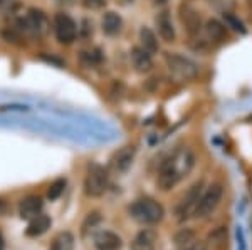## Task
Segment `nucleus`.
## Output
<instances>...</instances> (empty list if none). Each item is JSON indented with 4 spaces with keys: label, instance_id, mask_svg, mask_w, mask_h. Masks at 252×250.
Returning <instances> with one entry per match:
<instances>
[{
    "label": "nucleus",
    "instance_id": "23",
    "mask_svg": "<svg viewBox=\"0 0 252 250\" xmlns=\"http://www.w3.org/2000/svg\"><path fill=\"white\" fill-rule=\"evenodd\" d=\"M223 20H225L227 27H230V29H234L235 32H241V34H244L246 32V27H244V24L239 20V17H235L234 14H223Z\"/></svg>",
    "mask_w": 252,
    "mask_h": 250
},
{
    "label": "nucleus",
    "instance_id": "17",
    "mask_svg": "<svg viewBox=\"0 0 252 250\" xmlns=\"http://www.w3.org/2000/svg\"><path fill=\"white\" fill-rule=\"evenodd\" d=\"M197 242V233L192 228H182L175 233L173 237V244L178 250H190Z\"/></svg>",
    "mask_w": 252,
    "mask_h": 250
},
{
    "label": "nucleus",
    "instance_id": "13",
    "mask_svg": "<svg viewBox=\"0 0 252 250\" xmlns=\"http://www.w3.org/2000/svg\"><path fill=\"white\" fill-rule=\"evenodd\" d=\"M133 156H135V148L125 146L120 151H116L111 158V168L116 171H126L133 163Z\"/></svg>",
    "mask_w": 252,
    "mask_h": 250
},
{
    "label": "nucleus",
    "instance_id": "12",
    "mask_svg": "<svg viewBox=\"0 0 252 250\" xmlns=\"http://www.w3.org/2000/svg\"><path fill=\"white\" fill-rule=\"evenodd\" d=\"M121 239L120 235H116L115 232L103 230L96 233L94 237V247L97 250H120L121 249Z\"/></svg>",
    "mask_w": 252,
    "mask_h": 250
},
{
    "label": "nucleus",
    "instance_id": "3",
    "mask_svg": "<svg viewBox=\"0 0 252 250\" xmlns=\"http://www.w3.org/2000/svg\"><path fill=\"white\" fill-rule=\"evenodd\" d=\"M108 188V171L104 170L101 165H91L88 168L86 178H84V192L88 196L97 198V196L104 195Z\"/></svg>",
    "mask_w": 252,
    "mask_h": 250
},
{
    "label": "nucleus",
    "instance_id": "29",
    "mask_svg": "<svg viewBox=\"0 0 252 250\" xmlns=\"http://www.w3.org/2000/svg\"><path fill=\"white\" fill-rule=\"evenodd\" d=\"M123 2H131V0H123Z\"/></svg>",
    "mask_w": 252,
    "mask_h": 250
},
{
    "label": "nucleus",
    "instance_id": "16",
    "mask_svg": "<svg viewBox=\"0 0 252 250\" xmlns=\"http://www.w3.org/2000/svg\"><path fill=\"white\" fill-rule=\"evenodd\" d=\"M51 227V219L46 213H39L37 217H34L32 220H29V225L26 228V235L27 237H39L42 233H46Z\"/></svg>",
    "mask_w": 252,
    "mask_h": 250
},
{
    "label": "nucleus",
    "instance_id": "9",
    "mask_svg": "<svg viewBox=\"0 0 252 250\" xmlns=\"http://www.w3.org/2000/svg\"><path fill=\"white\" fill-rule=\"evenodd\" d=\"M42 198L37 195L26 196L19 205V215L24 220H32L34 217H37L39 213H42Z\"/></svg>",
    "mask_w": 252,
    "mask_h": 250
},
{
    "label": "nucleus",
    "instance_id": "8",
    "mask_svg": "<svg viewBox=\"0 0 252 250\" xmlns=\"http://www.w3.org/2000/svg\"><path fill=\"white\" fill-rule=\"evenodd\" d=\"M47 26H49V20L46 17L42 10L37 9H31L29 14H27V19L24 20V27L26 30H31L37 35H42L47 32Z\"/></svg>",
    "mask_w": 252,
    "mask_h": 250
},
{
    "label": "nucleus",
    "instance_id": "18",
    "mask_svg": "<svg viewBox=\"0 0 252 250\" xmlns=\"http://www.w3.org/2000/svg\"><path fill=\"white\" fill-rule=\"evenodd\" d=\"M101 26H103L104 34L108 35H116L121 32V27H123V20L115 12H106L104 14L103 20H101Z\"/></svg>",
    "mask_w": 252,
    "mask_h": 250
},
{
    "label": "nucleus",
    "instance_id": "15",
    "mask_svg": "<svg viewBox=\"0 0 252 250\" xmlns=\"http://www.w3.org/2000/svg\"><path fill=\"white\" fill-rule=\"evenodd\" d=\"M157 27L158 32H160L161 39L166 40V42H173L175 40V27L172 24V17H170V12H160L157 17Z\"/></svg>",
    "mask_w": 252,
    "mask_h": 250
},
{
    "label": "nucleus",
    "instance_id": "5",
    "mask_svg": "<svg viewBox=\"0 0 252 250\" xmlns=\"http://www.w3.org/2000/svg\"><path fill=\"white\" fill-rule=\"evenodd\" d=\"M165 60H166V64H168V69L172 71L178 79L189 81V79L197 78L198 66L189 57H184V56H180V54H166Z\"/></svg>",
    "mask_w": 252,
    "mask_h": 250
},
{
    "label": "nucleus",
    "instance_id": "24",
    "mask_svg": "<svg viewBox=\"0 0 252 250\" xmlns=\"http://www.w3.org/2000/svg\"><path fill=\"white\" fill-rule=\"evenodd\" d=\"M83 5L89 10H97L106 5V0H83Z\"/></svg>",
    "mask_w": 252,
    "mask_h": 250
},
{
    "label": "nucleus",
    "instance_id": "21",
    "mask_svg": "<svg viewBox=\"0 0 252 250\" xmlns=\"http://www.w3.org/2000/svg\"><path fill=\"white\" fill-rule=\"evenodd\" d=\"M140 39H141V46H143V49L148 52V54L158 52V40H157V35L152 32V29L143 27L140 32Z\"/></svg>",
    "mask_w": 252,
    "mask_h": 250
},
{
    "label": "nucleus",
    "instance_id": "20",
    "mask_svg": "<svg viewBox=\"0 0 252 250\" xmlns=\"http://www.w3.org/2000/svg\"><path fill=\"white\" fill-rule=\"evenodd\" d=\"M205 32L212 40H223L227 37V29L225 26L217 19H209L205 24Z\"/></svg>",
    "mask_w": 252,
    "mask_h": 250
},
{
    "label": "nucleus",
    "instance_id": "10",
    "mask_svg": "<svg viewBox=\"0 0 252 250\" xmlns=\"http://www.w3.org/2000/svg\"><path fill=\"white\" fill-rule=\"evenodd\" d=\"M180 20L185 26L187 32L190 34H198L202 29V17L193 7L190 5H182L180 9Z\"/></svg>",
    "mask_w": 252,
    "mask_h": 250
},
{
    "label": "nucleus",
    "instance_id": "2",
    "mask_svg": "<svg viewBox=\"0 0 252 250\" xmlns=\"http://www.w3.org/2000/svg\"><path fill=\"white\" fill-rule=\"evenodd\" d=\"M129 215L143 225H157L163 220L165 210L157 200L140 198L129 207Z\"/></svg>",
    "mask_w": 252,
    "mask_h": 250
},
{
    "label": "nucleus",
    "instance_id": "1",
    "mask_svg": "<svg viewBox=\"0 0 252 250\" xmlns=\"http://www.w3.org/2000/svg\"><path fill=\"white\" fill-rule=\"evenodd\" d=\"M193 167H195L193 153L189 148H180L161 167V171L158 175V187L163 192L172 190L175 185L180 183L193 170Z\"/></svg>",
    "mask_w": 252,
    "mask_h": 250
},
{
    "label": "nucleus",
    "instance_id": "4",
    "mask_svg": "<svg viewBox=\"0 0 252 250\" xmlns=\"http://www.w3.org/2000/svg\"><path fill=\"white\" fill-rule=\"evenodd\" d=\"M223 196V188L222 185L215 183L212 187H209V190L205 193H202L200 201L197 205V210H195V217L197 219H205V217L212 215L217 210V207L220 205Z\"/></svg>",
    "mask_w": 252,
    "mask_h": 250
},
{
    "label": "nucleus",
    "instance_id": "6",
    "mask_svg": "<svg viewBox=\"0 0 252 250\" xmlns=\"http://www.w3.org/2000/svg\"><path fill=\"white\" fill-rule=\"evenodd\" d=\"M52 27H54V34L61 44H72L76 40V35H78V27H76L74 20H72L69 15L66 14H56L54 22H52Z\"/></svg>",
    "mask_w": 252,
    "mask_h": 250
},
{
    "label": "nucleus",
    "instance_id": "11",
    "mask_svg": "<svg viewBox=\"0 0 252 250\" xmlns=\"http://www.w3.org/2000/svg\"><path fill=\"white\" fill-rule=\"evenodd\" d=\"M158 235L153 228H143L131 242V250H155Z\"/></svg>",
    "mask_w": 252,
    "mask_h": 250
},
{
    "label": "nucleus",
    "instance_id": "26",
    "mask_svg": "<svg viewBox=\"0 0 252 250\" xmlns=\"http://www.w3.org/2000/svg\"><path fill=\"white\" fill-rule=\"evenodd\" d=\"M76 0H59V3H64V5H72Z\"/></svg>",
    "mask_w": 252,
    "mask_h": 250
},
{
    "label": "nucleus",
    "instance_id": "28",
    "mask_svg": "<svg viewBox=\"0 0 252 250\" xmlns=\"http://www.w3.org/2000/svg\"><path fill=\"white\" fill-rule=\"evenodd\" d=\"M155 2H157V3H165L166 0H155Z\"/></svg>",
    "mask_w": 252,
    "mask_h": 250
},
{
    "label": "nucleus",
    "instance_id": "27",
    "mask_svg": "<svg viewBox=\"0 0 252 250\" xmlns=\"http://www.w3.org/2000/svg\"><path fill=\"white\" fill-rule=\"evenodd\" d=\"M3 247H5V244H3V237H2V233H0V250H3Z\"/></svg>",
    "mask_w": 252,
    "mask_h": 250
},
{
    "label": "nucleus",
    "instance_id": "19",
    "mask_svg": "<svg viewBox=\"0 0 252 250\" xmlns=\"http://www.w3.org/2000/svg\"><path fill=\"white\" fill-rule=\"evenodd\" d=\"M74 235L71 232H59L52 239L51 249L49 250H72L74 249Z\"/></svg>",
    "mask_w": 252,
    "mask_h": 250
},
{
    "label": "nucleus",
    "instance_id": "25",
    "mask_svg": "<svg viewBox=\"0 0 252 250\" xmlns=\"http://www.w3.org/2000/svg\"><path fill=\"white\" fill-rule=\"evenodd\" d=\"M5 213H7V203L0 198V215H5Z\"/></svg>",
    "mask_w": 252,
    "mask_h": 250
},
{
    "label": "nucleus",
    "instance_id": "14",
    "mask_svg": "<svg viewBox=\"0 0 252 250\" xmlns=\"http://www.w3.org/2000/svg\"><path fill=\"white\" fill-rule=\"evenodd\" d=\"M131 62H133V67L136 69V72H141V74L152 71V67H153L152 54H148L143 47H133Z\"/></svg>",
    "mask_w": 252,
    "mask_h": 250
},
{
    "label": "nucleus",
    "instance_id": "7",
    "mask_svg": "<svg viewBox=\"0 0 252 250\" xmlns=\"http://www.w3.org/2000/svg\"><path fill=\"white\" fill-rule=\"evenodd\" d=\"M202 187L204 183L202 181H197L190 187V190L185 193V196L182 198V201L178 203L177 207V215L180 220H185L187 217L190 215H195V210H197V205L200 201V196H202Z\"/></svg>",
    "mask_w": 252,
    "mask_h": 250
},
{
    "label": "nucleus",
    "instance_id": "22",
    "mask_svg": "<svg viewBox=\"0 0 252 250\" xmlns=\"http://www.w3.org/2000/svg\"><path fill=\"white\" fill-rule=\"evenodd\" d=\"M64 188H66V180H64V178L56 180L54 183H52L51 187H49V190H47V198H49V200H58L59 196L63 195Z\"/></svg>",
    "mask_w": 252,
    "mask_h": 250
}]
</instances>
